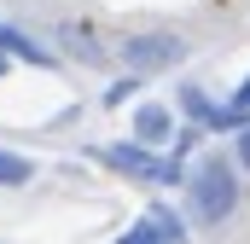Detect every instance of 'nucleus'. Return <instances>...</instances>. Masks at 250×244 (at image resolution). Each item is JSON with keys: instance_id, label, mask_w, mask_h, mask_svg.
Returning <instances> with one entry per match:
<instances>
[{"instance_id": "f257e3e1", "label": "nucleus", "mask_w": 250, "mask_h": 244, "mask_svg": "<svg viewBox=\"0 0 250 244\" xmlns=\"http://www.w3.org/2000/svg\"><path fill=\"white\" fill-rule=\"evenodd\" d=\"M239 198H245V186H239V169H233L227 157H204V163L187 175V209H192L198 227H221V221H233Z\"/></svg>"}, {"instance_id": "f03ea898", "label": "nucleus", "mask_w": 250, "mask_h": 244, "mask_svg": "<svg viewBox=\"0 0 250 244\" xmlns=\"http://www.w3.org/2000/svg\"><path fill=\"white\" fill-rule=\"evenodd\" d=\"M99 163H111V169H123L128 181H151V186H181L187 181V169H181V157L169 151H151V145H140V140H128V145H99L93 151Z\"/></svg>"}, {"instance_id": "7ed1b4c3", "label": "nucleus", "mask_w": 250, "mask_h": 244, "mask_svg": "<svg viewBox=\"0 0 250 244\" xmlns=\"http://www.w3.org/2000/svg\"><path fill=\"white\" fill-rule=\"evenodd\" d=\"M117 59L128 64V76H163V70H175V64L187 59V35H175V29H140V35H128L123 47H117Z\"/></svg>"}, {"instance_id": "20e7f679", "label": "nucleus", "mask_w": 250, "mask_h": 244, "mask_svg": "<svg viewBox=\"0 0 250 244\" xmlns=\"http://www.w3.org/2000/svg\"><path fill=\"white\" fill-rule=\"evenodd\" d=\"M181 111H187L198 128H209V134H239V128L250 122V111H239V105H215L198 81H187V87H181Z\"/></svg>"}, {"instance_id": "39448f33", "label": "nucleus", "mask_w": 250, "mask_h": 244, "mask_svg": "<svg viewBox=\"0 0 250 244\" xmlns=\"http://www.w3.org/2000/svg\"><path fill=\"white\" fill-rule=\"evenodd\" d=\"M134 140L151 145V151H163V145L175 140V117H169V105H140V111H134Z\"/></svg>"}, {"instance_id": "423d86ee", "label": "nucleus", "mask_w": 250, "mask_h": 244, "mask_svg": "<svg viewBox=\"0 0 250 244\" xmlns=\"http://www.w3.org/2000/svg\"><path fill=\"white\" fill-rule=\"evenodd\" d=\"M0 53H6V59H23V64H53V53H47L35 35H23V29H12V23H0Z\"/></svg>"}, {"instance_id": "0eeeda50", "label": "nucleus", "mask_w": 250, "mask_h": 244, "mask_svg": "<svg viewBox=\"0 0 250 244\" xmlns=\"http://www.w3.org/2000/svg\"><path fill=\"white\" fill-rule=\"evenodd\" d=\"M59 41L76 53V59H87V64H99V59H105V47L87 35V23H59Z\"/></svg>"}, {"instance_id": "6e6552de", "label": "nucleus", "mask_w": 250, "mask_h": 244, "mask_svg": "<svg viewBox=\"0 0 250 244\" xmlns=\"http://www.w3.org/2000/svg\"><path fill=\"white\" fill-rule=\"evenodd\" d=\"M29 175H35V163L23 151H6L0 145V186H29Z\"/></svg>"}, {"instance_id": "1a4fd4ad", "label": "nucleus", "mask_w": 250, "mask_h": 244, "mask_svg": "<svg viewBox=\"0 0 250 244\" xmlns=\"http://www.w3.org/2000/svg\"><path fill=\"white\" fill-rule=\"evenodd\" d=\"M117 244H169V233H163V227H157L151 215H140V221H134V227H128Z\"/></svg>"}, {"instance_id": "9d476101", "label": "nucleus", "mask_w": 250, "mask_h": 244, "mask_svg": "<svg viewBox=\"0 0 250 244\" xmlns=\"http://www.w3.org/2000/svg\"><path fill=\"white\" fill-rule=\"evenodd\" d=\"M146 215H151V221H157V227H163V233H169V244H187V227H181V215H175V209H169V203H151V209H146Z\"/></svg>"}, {"instance_id": "9b49d317", "label": "nucleus", "mask_w": 250, "mask_h": 244, "mask_svg": "<svg viewBox=\"0 0 250 244\" xmlns=\"http://www.w3.org/2000/svg\"><path fill=\"white\" fill-rule=\"evenodd\" d=\"M233 157H239V169H245V175H250V122H245V128H239V145H233Z\"/></svg>"}, {"instance_id": "f8f14e48", "label": "nucleus", "mask_w": 250, "mask_h": 244, "mask_svg": "<svg viewBox=\"0 0 250 244\" xmlns=\"http://www.w3.org/2000/svg\"><path fill=\"white\" fill-rule=\"evenodd\" d=\"M233 105H239V111H250V76L239 81V93H233Z\"/></svg>"}, {"instance_id": "ddd939ff", "label": "nucleus", "mask_w": 250, "mask_h": 244, "mask_svg": "<svg viewBox=\"0 0 250 244\" xmlns=\"http://www.w3.org/2000/svg\"><path fill=\"white\" fill-rule=\"evenodd\" d=\"M6 70H12V59H6V53H0V76H6Z\"/></svg>"}]
</instances>
